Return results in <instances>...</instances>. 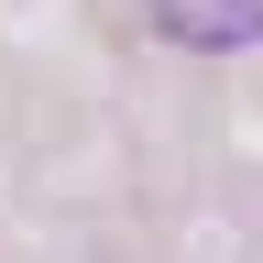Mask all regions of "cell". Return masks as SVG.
Instances as JSON below:
<instances>
[{"label":"cell","instance_id":"6da1fadb","mask_svg":"<svg viewBox=\"0 0 263 263\" xmlns=\"http://www.w3.org/2000/svg\"><path fill=\"white\" fill-rule=\"evenodd\" d=\"M164 44H186V55H241L263 44V0H143Z\"/></svg>","mask_w":263,"mask_h":263}]
</instances>
